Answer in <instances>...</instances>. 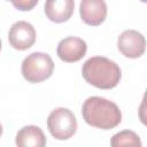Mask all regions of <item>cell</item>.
I'll return each instance as SVG.
<instances>
[{
	"instance_id": "6da1fadb",
	"label": "cell",
	"mask_w": 147,
	"mask_h": 147,
	"mask_svg": "<svg viewBox=\"0 0 147 147\" xmlns=\"http://www.w3.org/2000/svg\"><path fill=\"white\" fill-rule=\"evenodd\" d=\"M84 121L96 129L110 130L119 125L122 113L116 103L101 96H90L82 106Z\"/></svg>"
},
{
	"instance_id": "7a4b0ae2",
	"label": "cell",
	"mask_w": 147,
	"mask_h": 147,
	"mask_svg": "<svg viewBox=\"0 0 147 147\" xmlns=\"http://www.w3.org/2000/svg\"><path fill=\"white\" fill-rule=\"evenodd\" d=\"M83 78L91 85L101 90H110L121 80V68L110 59L93 56L85 61L82 68Z\"/></svg>"
},
{
	"instance_id": "3957f363",
	"label": "cell",
	"mask_w": 147,
	"mask_h": 147,
	"mask_svg": "<svg viewBox=\"0 0 147 147\" xmlns=\"http://www.w3.org/2000/svg\"><path fill=\"white\" fill-rule=\"evenodd\" d=\"M54 62L52 57L41 52H34L28 55L21 65V72L29 83H40L52 76Z\"/></svg>"
},
{
	"instance_id": "277c9868",
	"label": "cell",
	"mask_w": 147,
	"mask_h": 147,
	"mask_svg": "<svg viewBox=\"0 0 147 147\" xmlns=\"http://www.w3.org/2000/svg\"><path fill=\"white\" fill-rule=\"evenodd\" d=\"M47 129L53 138L57 140H67L77 131L76 116L68 108H55L47 117Z\"/></svg>"
},
{
	"instance_id": "5b68a950",
	"label": "cell",
	"mask_w": 147,
	"mask_h": 147,
	"mask_svg": "<svg viewBox=\"0 0 147 147\" xmlns=\"http://www.w3.org/2000/svg\"><path fill=\"white\" fill-rule=\"evenodd\" d=\"M36 29L33 25L26 21L15 22L8 32V40L13 48L17 51H25L36 41Z\"/></svg>"
},
{
	"instance_id": "8992f818",
	"label": "cell",
	"mask_w": 147,
	"mask_h": 147,
	"mask_svg": "<svg viewBox=\"0 0 147 147\" xmlns=\"http://www.w3.org/2000/svg\"><path fill=\"white\" fill-rule=\"evenodd\" d=\"M118 51L129 59H138L145 53V37L137 30H125L117 39Z\"/></svg>"
},
{
	"instance_id": "52a82bcc",
	"label": "cell",
	"mask_w": 147,
	"mask_h": 147,
	"mask_svg": "<svg viewBox=\"0 0 147 147\" xmlns=\"http://www.w3.org/2000/svg\"><path fill=\"white\" fill-rule=\"evenodd\" d=\"M87 51L85 40L79 37H67L62 39L56 48V54L63 62L74 63L82 60Z\"/></svg>"
},
{
	"instance_id": "ba28073f",
	"label": "cell",
	"mask_w": 147,
	"mask_h": 147,
	"mask_svg": "<svg viewBox=\"0 0 147 147\" xmlns=\"http://www.w3.org/2000/svg\"><path fill=\"white\" fill-rule=\"evenodd\" d=\"M79 15L85 24L98 26L106 20L107 5L105 0H82L79 3Z\"/></svg>"
},
{
	"instance_id": "9c48e42d",
	"label": "cell",
	"mask_w": 147,
	"mask_h": 147,
	"mask_svg": "<svg viewBox=\"0 0 147 147\" xmlns=\"http://www.w3.org/2000/svg\"><path fill=\"white\" fill-rule=\"evenodd\" d=\"M74 0H46L44 10L46 17L54 23L67 22L74 14Z\"/></svg>"
},
{
	"instance_id": "30bf717a",
	"label": "cell",
	"mask_w": 147,
	"mask_h": 147,
	"mask_svg": "<svg viewBox=\"0 0 147 147\" xmlns=\"http://www.w3.org/2000/svg\"><path fill=\"white\" fill-rule=\"evenodd\" d=\"M15 144L20 147H44L46 137L39 126L26 125L16 133Z\"/></svg>"
},
{
	"instance_id": "8fae6325",
	"label": "cell",
	"mask_w": 147,
	"mask_h": 147,
	"mask_svg": "<svg viewBox=\"0 0 147 147\" xmlns=\"http://www.w3.org/2000/svg\"><path fill=\"white\" fill-rule=\"evenodd\" d=\"M110 145L114 147H118V146L141 147V140L136 132L130 131V130H124V131H121L113 136V138L110 140Z\"/></svg>"
},
{
	"instance_id": "7c38bea8",
	"label": "cell",
	"mask_w": 147,
	"mask_h": 147,
	"mask_svg": "<svg viewBox=\"0 0 147 147\" xmlns=\"http://www.w3.org/2000/svg\"><path fill=\"white\" fill-rule=\"evenodd\" d=\"M9 1L16 9L22 11H29L37 6L39 0H9Z\"/></svg>"
},
{
	"instance_id": "4fadbf2b",
	"label": "cell",
	"mask_w": 147,
	"mask_h": 147,
	"mask_svg": "<svg viewBox=\"0 0 147 147\" xmlns=\"http://www.w3.org/2000/svg\"><path fill=\"white\" fill-rule=\"evenodd\" d=\"M2 132H3V129H2V125H1V123H0V137L2 136Z\"/></svg>"
},
{
	"instance_id": "5bb4252c",
	"label": "cell",
	"mask_w": 147,
	"mask_h": 147,
	"mask_svg": "<svg viewBox=\"0 0 147 147\" xmlns=\"http://www.w3.org/2000/svg\"><path fill=\"white\" fill-rule=\"evenodd\" d=\"M140 1H141V2H146L147 0H140Z\"/></svg>"
},
{
	"instance_id": "9a60e30c",
	"label": "cell",
	"mask_w": 147,
	"mask_h": 147,
	"mask_svg": "<svg viewBox=\"0 0 147 147\" xmlns=\"http://www.w3.org/2000/svg\"><path fill=\"white\" fill-rule=\"evenodd\" d=\"M0 51H1V40H0Z\"/></svg>"
},
{
	"instance_id": "2e32d148",
	"label": "cell",
	"mask_w": 147,
	"mask_h": 147,
	"mask_svg": "<svg viewBox=\"0 0 147 147\" xmlns=\"http://www.w3.org/2000/svg\"><path fill=\"white\" fill-rule=\"evenodd\" d=\"M7 1H9V0H7Z\"/></svg>"
}]
</instances>
